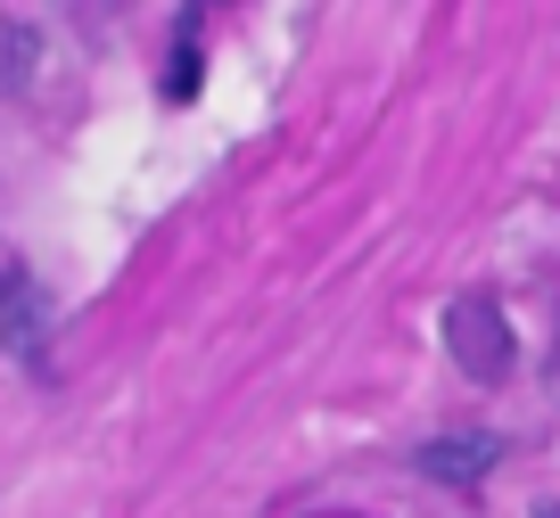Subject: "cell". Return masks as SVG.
I'll use <instances>...</instances> for the list:
<instances>
[{
    "instance_id": "cell-1",
    "label": "cell",
    "mask_w": 560,
    "mask_h": 518,
    "mask_svg": "<svg viewBox=\"0 0 560 518\" xmlns=\"http://www.w3.org/2000/svg\"><path fill=\"white\" fill-rule=\"evenodd\" d=\"M445 345H454V363L470 370V379H503L511 370V329H503V313H494L487 296H462V305L445 313Z\"/></svg>"
},
{
    "instance_id": "cell-2",
    "label": "cell",
    "mask_w": 560,
    "mask_h": 518,
    "mask_svg": "<svg viewBox=\"0 0 560 518\" xmlns=\"http://www.w3.org/2000/svg\"><path fill=\"white\" fill-rule=\"evenodd\" d=\"M42 329H50V305H42L25 263H9V272H0V345H9V354H34Z\"/></svg>"
},
{
    "instance_id": "cell-3",
    "label": "cell",
    "mask_w": 560,
    "mask_h": 518,
    "mask_svg": "<svg viewBox=\"0 0 560 518\" xmlns=\"http://www.w3.org/2000/svg\"><path fill=\"white\" fill-rule=\"evenodd\" d=\"M420 461V478H445V485H470V478H487L494 461H503V445H494L487 428H462V436H438V445H420L412 452Z\"/></svg>"
},
{
    "instance_id": "cell-4",
    "label": "cell",
    "mask_w": 560,
    "mask_h": 518,
    "mask_svg": "<svg viewBox=\"0 0 560 518\" xmlns=\"http://www.w3.org/2000/svg\"><path fill=\"white\" fill-rule=\"evenodd\" d=\"M198 91V25H174V74H165V99H190Z\"/></svg>"
},
{
    "instance_id": "cell-5",
    "label": "cell",
    "mask_w": 560,
    "mask_h": 518,
    "mask_svg": "<svg viewBox=\"0 0 560 518\" xmlns=\"http://www.w3.org/2000/svg\"><path fill=\"white\" fill-rule=\"evenodd\" d=\"M544 518H560V510H544Z\"/></svg>"
}]
</instances>
